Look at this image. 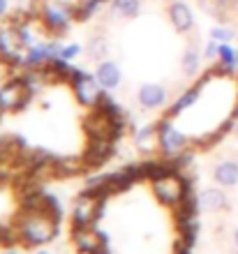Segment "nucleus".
Here are the masks:
<instances>
[{
    "label": "nucleus",
    "instance_id": "nucleus-1",
    "mask_svg": "<svg viewBox=\"0 0 238 254\" xmlns=\"http://www.w3.org/2000/svg\"><path fill=\"white\" fill-rule=\"evenodd\" d=\"M58 222L42 210H23L16 222V238L26 248H42L58 236Z\"/></svg>",
    "mask_w": 238,
    "mask_h": 254
},
{
    "label": "nucleus",
    "instance_id": "nucleus-2",
    "mask_svg": "<svg viewBox=\"0 0 238 254\" xmlns=\"http://www.w3.org/2000/svg\"><path fill=\"white\" fill-rule=\"evenodd\" d=\"M153 196L166 208H178L185 201L187 194H192V181H187L183 174L164 176L159 181H153Z\"/></svg>",
    "mask_w": 238,
    "mask_h": 254
},
{
    "label": "nucleus",
    "instance_id": "nucleus-3",
    "mask_svg": "<svg viewBox=\"0 0 238 254\" xmlns=\"http://www.w3.org/2000/svg\"><path fill=\"white\" fill-rule=\"evenodd\" d=\"M40 21L47 33H51L53 37H63V35L70 30V26L77 21V16H74V5L60 2V0H56V2H44V5L40 7Z\"/></svg>",
    "mask_w": 238,
    "mask_h": 254
},
{
    "label": "nucleus",
    "instance_id": "nucleus-4",
    "mask_svg": "<svg viewBox=\"0 0 238 254\" xmlns=\"http://www.w3.org/2000/svg\"><path fill=\"white\" fill-rule=\"evenodd\" d=\"M33 90L23 83V79H7L0 86V114H16L28 107Z\"/></svg>",
    "mask_w": 238,
    "mask_h": 254
},
{
    "label": "nucleus",
    "instance_id": "nucleus-5",
    "mask_svg": "<svg viewBox=\"0 0 238 254\" xmlns=\"http://www.w3.org/2000/svg\"><path fill=\"white\" fill-rule=\"evenodd\" d=\"M70 86H72L74 97L79 100L81 107H88V109L97 107L99 95L104 93V88L99 86L97 76L88 74L86 69H79V67H74V74H72V79H70Z\"/></svg>",
    "mask_w": 238,
    "mask_h": 254
},
{
    "label": "nucleus",
    "instance_id": "nucleus-6",
    "mask_svg": "<svg viewBox=\"0 0 238 254\" xmlns=\"http://www.w3.org/2000/svg\"><path fill=\"white\" fill-rule=\"evenodd\" d=\"M155 127H158V150L164 160H171L173 155L183 153V150L190 146V139L171 125L169 116L155 123Z\"/></svg>",
    "mask_w": 238,
    "mask_h": 254
},
{
    "label": "nucleus",
    "instance_id": "nucleus-7",
    "mask_svg": "<svg viewBox=\"0 0 238 254\" xmlns=\"http://www.w3.org/2000/svg\"><path fill=\"white\" fill-rule=\"evenodd\" d=\"M23 56H26V47L21 44L16 28H0V61L14 69V67H23Z\"/></svg>",
    "mask_w": 238,
    "mask_h": 254
},
{
    "label": "nucleus",
    "instance_id": "nucleus-8",
    "mask_svg": "<svg viewBox=\"0 0 238 254\" xmlns=\"http://www.w3.org/2000/svg\"><path fill=\"white\" fill-rule=\"evenodd\" d=\"M113 141L111 139H88V148L83 150L81 160L83 167H102L104 162L111 160Z\"/></svg>",
    "mask_w": 238,
    "mask_h": 254
},
{
    "label": "nucleus",
    "instance_id": "nucleus-9",
    "mask_svg": "<svg viewBox=\"0 0 238 254\" xmlns=\"http://www.w3.org/2000/svg\"><path fill=\"white\" fill-rule=\"evenodd\" d=\"M166 14H169L171 26L176 28L178 33H190L192 28H194V12H192L190 5L183 2V0H173V2H169Z\"/></svg>",
    "mask_w": 238,
    "mask_h": 254
},
{
    "label": "nucleus",
    "instance_id": "nucleus-10",
    "mask_svg": "<svg viewBox=\"0 0 238 254\" xmlns=\"http://www.w3.org/2000/svg\"><path fill=\"white\" fill-rule=\"evenodd\" d=\"M137 102H139L141 109H162L166 104V88L159 86V83H144L137 93Z\"/></svg>",
    "mask_w": 238,
    "mask_h": 254
},
{
    "label": "nucleus",
    "instance_id": "nucleus-11",
    "mask_svg": "<svg viewBox=\"0 0 238 254\" xmlns=\"http://www.w3.org/2000/svg\"><path fill=\"white\" fill-rule=\"evenodd\" d=\"M211 76H213V72H208V74L204 76V79L199 81V83H194L192 88H187L185 93L180 95L178 100H176V102L171 104V107H169L166 116H169V118H176V116H180L183 111H185V109L194 107V104H197V100H199V95H201V88H204V83H206L208 79H211Z\"/></svg>",
    "mask_w": 238,
    "mask_h": 254
},
{
    "label": "nucleus",
    "instance_id": "nucleus-12",
    "mask_svg": "<svg viewBox=\"0 0 238 254\" xmlns=\"http://www.w3.org/2000/svg\"><path fill=\"white\" fill-rule=\"evenodd\" d=\"M95 76H97L99 86L104 88V90H113V88H118L120 81H123V74H120L118 63H113V61H102V63H97Z\"/></svg>",
    "mask_w": 238,
    "mask_h": 254
},
{
    "label": "nucleus",
    "instance_id": "nucleus-13",
    "mask_svg": "<svg viewBox=\"0 0 238 254\" xmlns=\"http://www.w3.org/2000/svg\"><path fill=\"white\" fill-rule=\"evenodd\" d=\"M213 181L220 188H234L238 185V162L236 160H222L213 169Z\"/></svg>",
    "mask_w": 238,
    "mask_h": 254
},
{
    "label": "nucleus",
    "instance_id": "nucleus-14",
    "mask_svg": "<svg viewBox=\"0 0 238 254\" xmlns=\"http://www.w3.org/2000/svg\"><path fill=\"white\" fill-rule=\"evenodd\" d=\"M199 203H201V208L213 210V213L229 208V199H227V194H225V188H220V185L218 188H206L204 192L199 194Z\"/></svg>",
    "mask_w": 238,
    "mask_h": 254
},
{
    "label": "nucleus",
    "instance_id": "nucleus-15",
    "mask_svg": "<svg viewBox=\"0 0 238 254\" xmlns=\"http://www.w3.org/2000/svg\"><path fill=\"white\" fill-rule=\"evenodd\" d=\"M113 19H134L141 9V0H109Z\"/></svg>",
    "mask_w": 238,
    "mask_h": 254
},
{
    "label": "nucleus",
    "instance_id": "nucleus-16",
    "mask_svg": "<svg viewBox=\"0 0 238 254\" xmlns=\"http://www.w3.org/2000/svg\"><path fill=\"white\" fill-rule=\"evenodd\" d=\"M99 111V114H104L106 118H111V121H118V118H125V114H123V109H120V104L116 100H113L109 93H102L97 100V107H95Z\"/></svg>",
    "mask_w": 238,
    "mask_h": 254
},
{
    "label": "nucleus",
    "instance_id": "nucleus-17",
    "mask_svg": "<svg viewBox=\"0 0 238 254\" xmlns=\"http://www.w3.org/2000/svg\"><path fill=\"white\" fill-rule=\"evenodd\" d=\"M106 0H79L77 5H74V16L77 21H88L93 19L95 14L99 12V7L104 5Z\"/></svg>",
    "mask_w": 238,
    "mask_h": 254
},
{
    "label": "nucleus",
    "instance_id": "nucleus-18",
    "mask_svg": "<svg viewBox=\"0 0 238 254\" xmlns=\"http://www.w3.org/2000/svg\"><path fill=\"white\" fill-rule=\"evenodd\" d=\"M86 54L90 61H106V56H109V42L102 37V35H95V37H90V42H88V49Z\"/></svg>",
    "mask_w": 238,
    "mask_h": 254
},
{
    "label": "nucleus",
    "instance_id": "nucleus-19",
    "mask_svg": "<svg viewBox=\"0 0 238 254\" xmlns=\"http://www.w3.org/2000/svg\"><path fill=\"white\" fill-rule=\"evenodd\" d=\"M134 143H137V148H139V150L148 153V150L153 148V143H158V127H155V125L141 127L139 132L134 134Z\"/></svg>",
    "mask_w": 238,
    "mask_h": 254
},
{
    "label": "nucleus",
    "instance_id": "nucleus-20",
    "mask_svg": "<svg viewBox=\"0 0 238 254\" xmlns=\"http://www.w3.org/2000/svg\"><path fill=\"white\" fill-rule=\"evenodd\" d=\"M42 213H47L51 220H56L60 224L63 222V206H60V201L49 192H42V206H40Z\"/></svg>",
    "mask_w": 238,
    "mask_h": 254
},
{
    "label": "nucleus",
    "instance_id": "nucleus-21",
    "mask_svg": "<svg viewBox=\"0 0 238 254\" xmlns=\"http://www.w3.org/2000/svg\"><path fill=\"white\" fill-rule=\"evenodd\" d=\"M199 63H201V54H199V49L194 47V44H190V47L185 49V54H183V61H180V69H183V74H187V76L197 74Z\"/></svg>",
    "mask_w": 238,
    "mask_h": 254
},
{
    "label": "nucleus",
    "instance_id": "nucleus-22",
    "mask_svg": "<svg viewBox=\"0 0 238 254\" xmlns=\"http://www.w3.org/2000/svg\"><path fill=\"white\" fill-rule=\"evenodd\" d=\"M234 37H236V33H234L232 28H225V26L213 28V33H211V40L220 42V44H225V42H234Z\"/></svg>",
    "mask_w": 238,
    "mask_h": 254
},
{
    "label": "nucleus",
    "instance_id": "nucleus-23",
    "mask_svg": "<svg viewBox=\"0 0 238 254\" xmlns=\"http://www.w3.org/2000/svg\"><path fill=\"white\" fill-rule=\"evenodd\" d=\"M83 49L79 44H63V51H60V58H65V61H74V58H79V54Z\"/></svg>",
    "mask_w": 238,
    "mask_h": 254
},
{
    "label": "nucleus",
    "instance_id": "nucleus-24",
    "mask_svg": "<svg viewBox=\"0 0 238 254\" xmlns=\"http://www.w3.org/2000/svg\"><path fill=\"white\" fill-rule=\"evenodd\" d=\"M218 54H220V42L211 40L208 44H206V49H204V56L208 58V61H218Z\"/></svg>",
    "mask_w": 238,
    "mask_h": 254
},
{
    "label": "nucleus",
    "instance_id": "nucleus-25",
    "mask_svg": "<svg viewBox=\"0 0 238 254\" xmlns=\"http://www.w3.org/2000/svg\"><path fill=\"white\" fill-rule=\"evenodd\" d=\"M173 254H192V248H187L183 241L176 243V250H173Z\"/></svg>",
    "mask_w": 238,
    "mask_h": 254
},
{
    "label": "nucleus",
    "instance_id": "nucleus-26",
    "mask_svg": "<svg viewBox=\"0 0 238 254\" xmlns=\"http://www.w3.org/2000/svg\"><path fill=\"white\" fill-rule=\"evenodd\" d=\"M9 9V0H0V16H5Z\"/></svg>",
    "mask_w": 238,
    "mask_h": 254
},
{
    "label": "nucleus",
    "instance_id": "nucleus-27",
    "mask_svg": "<svg viewBox=\"0 0 238 254\" xmlns=\"http://www.w3.org/2000/svg\"><path fill=\"white\" fill-rule=\"evenodd\" d=\"M5 72H7V65L2 61H0V86L5 83Z\"/></svg>",
    "mask_w": 238,
    "mask_h": 254
},
{
    "label": "nucleus",
    "instance_id": "nucleus-28",
    "mask_svg": "<svg viewBox=\"0 0 238 254\" xmlns=\"http://www.w3.org/2000/svg\"><path fill=\"white\" fill-rule=\"evenodd\" d=\"M234 245H236V250H238V229L234 231Z\"/></svg>",
    "mask_w": 238,
    "mask_h": 254
},
{
    "label": "nucleus",
    "instance_id": "nucleus-29",
    "mask_svg": "<svg viewBox=\"0 0 238 254\" xmlns=\"http://www.w3.org/2000/svg\"><path fill=\"white\" fill-rule=\"evenodd\" d=\"M0 254H21V252H16V250H5V252H0Z\"/></svg>",
    "mask_w": 238,
    "mask_h": 254
},
{
    "label": "nucleus",
    "instance_id": "nucleus-30",
    "mask_svg": "<svg viewBox=\"0 0 238 254\" xmlns=\"http://www.w3.org/2000/svg\"><path fill=\"white\" fill-rule=\"evenodd\" d=\"M37 254H49V252H47V250H42V252H37Z\"/></svg>",
    "mask_w": 238,
    "mask_h": 254
},
{
    "label": "nucleus",
    "instance_id": "nucleus-31",
    "mask_svg": "<svg viewBox=\"0 0 238 254\" xmlns=\"http://www.w3.org/2000/svg\"><path fill=\"white\" fill-rule=\"evenodd\" d=\"M236 136H238V127H236Z\"/></svg>",
    "mask_w": 238,
    "mask_h": 254
},
{
    "label": "nucleus",
    "instance_id": "nucleus-32",
    "mask_svg": "<svg viewBox=\"0 0 238 254\" xmlns=\"http://www.w3.org/2000/svg\"><path fill=\"white\" fill-rule=\"evenodd\" d=\"M236 254H238V250H236Z\"/></svg>",
    "mask_w": 238,
    "mask_h": 254
},
{
    "label": "nucleus",
    "instance_id": "nucleus-33",
    "mask_svg": "<svg viewBox=\"0 0 238 254\" xmlns=\"http://www.w3.org/2000/svg\"><path fill=\"white\" fill-rule=\"evenodd\" d=\"M0 116H2V114H0Z\"/></svg>",
    "mask_w": 238,
    "mask_h": 254
}]
</instances>
